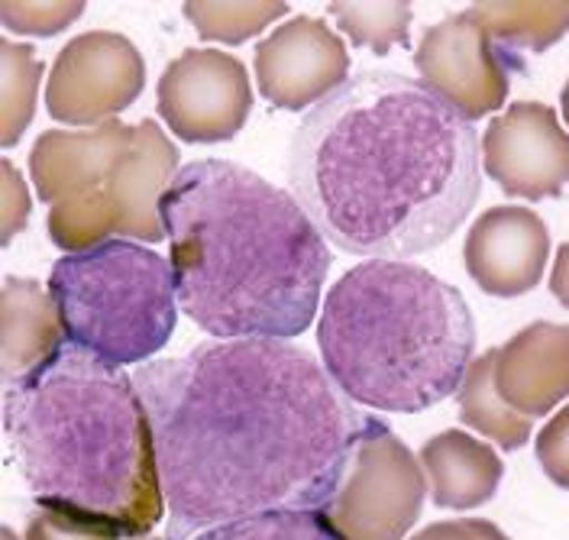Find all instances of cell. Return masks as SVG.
Here are the masks:
<instances>
[{
  "label": "cell",
  "instance_id": "cell-1",
  "mask_svg": "<svg viewBox=\"0 0 569 540\" xmlns=\"http://www.w3.org/2000/svg\"><path fill=\"white\" fill-rule=\"evenodd\" d=\"M159 453L169 540L266 511L323 508L366 424L284 340L201 343L133 372Z\"/></svg>",
  "mask_w": 569,
  "mask_h": 540
},
{
  "label": "cell",
  "instance_id": "cell-2",
  "mask_svg": "<svg viewBox=\"0 0 569 540\" xmlns=\"http://www.w3.org/2000/svg\"><path fill=\"white\" fill-rule=\"evenodd\" d=\"M288 179L330 243L401 259L460 230L482 191V146L421 81L362 72L298 123Z\"/></svg>",
  "mask_w": 569,
  "mask_h": 540
},
{
  "label": "cell",
  "instance_id": "cell-3",
  "mask_svg": "<svg viewBox=\"0 0 569 540\" xmlns=\"http://www.w3.org/2000/svg\"><path fill=\"white\" fill-rule=\"evenodd\" d=\"M178 308L220 340H288L320 308L330 250L272 181L227 159L178 169L162 198Z\"/></svg>",
  "mask_w": 569,
  "mask_h": 540
},
{
  "label": "cell",
  "instance_id": "cell-4",
  "mask_svg": "<svg viewBox=\"0 0 569 540\" xmlns=\"http://www.w3.org/2000/svg\"><path fill=\"white\" fill-rule=\"evenodd\" d=\"M3 431L39 508L113 538H146L166 508L156 433L133 376L74 343L7 386Z\"/></svg>",
  "mask_w": 569,
  "mask_h": 540
},
{
  "label": "cell",
  "instance_id": "cell-5",
  "mask_svg": "<svg viewBox=\"0 0 569 540\" xmlns=\"http://www.w3.org/2000/svg\"><path fill=\"white\" fill-rule=\"evenodd\" d=\"M318 347L350 401L418 414L460 392L476 321L460 291L433 272L405 259H369L333 282Z\"/></svg>",
  "mask_w": 569,
  "mask_h": 540
},
{
  "label": "cell",
  "instance_id": "cell-6",
  "mask_svg": "<svg viewBox=\"0 0 569 540\" xmlns=\"http://www.w3.org/2000/svg\"><path fill=\"white\" fill-rule=\"evenodd\" d=\"M49 294L62 314L69 343L110 362H152L178 321L172 259L133 240H107L52 266Z\"/></svg>",
  "mask_w": 569,
  "mask_h": 540
},
{
  "label": "cell",
  "instance_id": "cell-7",
  "mask_svg": "<svg viewBox=\"0 0 569 540\" xmlns=\"http://www.w3.org/2000/svg\"><path fill=\"white\" fill-rule=\"evenodd\" d=\"M176 176V143L156 120H142L94 198L49 208V240L69 256L94 250L107 240L159 243L166 237L162 198Z\"/></svg>",
  "mask_w": 569,
  "mask_h": 540
},
{
  "label": "cell",
  "instance_id": "cell-8",
  "mask_svg": "<svg viewBox=\"0 0 569 540\" xmlns=\"http://www.w3.org/2000/svg\"><path fill=\"white\" fill-rule=\"evenodd\" d=\"M425 499L421 460L389 424L366 414L347 472L320 511L343 540H405L421 518Z\"/></svg>",
  "mask_w": 569,
  "mask_h": 540
},
{
  "label": "cell",
  "instance_id": "cell-9",
  "mask_svg": "<svg viewBox=\"0 0 569 540\" xmlns=\"http://www.w3.org/2000/svg\"><path fill=\"white\" fill-rule=\"evenodd\" d=\"M146 88L140 49L120 33L91 30L74 37L52 62L46 110L69 127H101L117 120Z\"/></svg>",
  "mask_w": 569,
  "mask_h": 540
},
{
  "label": "cell",
  "instance_id": "cell-10",
  "mask_svg": "<svg viewBox=\"0 0 569 540\" xmlns=\"http://www.w3.org/2000/svg\"><path fill=\"white\" fill-rule=\"evenodd\" d=\"M252 110L247 66L220 49H184L159 78V117L184 143L233 140Z\"/></svg>",
  "mask_w": 569,
  "mask_h": 540
},
{
  "label": "cell",
  "instance_id": "cell-11",
  "mask_svg": "<svg viewBox=\"0 0 569 540\" xmlns=\"http://www.w3.org/2000/svg\"><path fill=\"white\" fill-rule=\"evenodd\" d=\"M415 66L427 91L472 123L505 104L508 74L518 62L469 13H453L425 30Z\"/></svg>",
  "mask_w": 569,
  "mask_h": 540
},
{
  "label": "cell",
  "instance_id": "cell-12",
  "mask_svg": "<svg viewBox=\"0 0 569 540\" xmlns=\"http://www.w3.org/2000/svg\"><path fill=\"white\" fill-rule=\"evenodd\" d=\"M482 166L511 198H557L569 184V133L553 108L518 101L489 123Z\"/></svg>",
  "mask_w": 569,
  "mask_h": 540
},
{
  "label": "cell",
  "instance_id": "cell-13",
  "mask_svg": "<svg viewBox=\"0 0 569 540\" xmlns=\"http://www.w3.org/2000/svg\"><path fill=\"white\" fill-rule=\"evenodd\" d=\"M350 52L323 20L291 17L256 49L259 94L279 110H315L350 78Z\"/></svg>",
  "mask_w": 569,
  "mask_h": 540
},
{
  "label": "cell",
  "instance_id": "cell-14",
  "mask_svg": "<svg viewBox=\"0 0 569 540\" xmlns=\"http://www.w3.org/2000/svg\"><path fill=\"white\" fill-rule=\"evenodd\" d=\"M550 259V230L531 208H492L479 217L462 247L469 279L496 298H518L540 286Z\"/></svg>",
  "mask_w": 569,
  "mask_h": 540
},
{
  "label": "cell",
  "instance_id": "cell-15",
  "mask_svg": "<svg viewBox=\"0 0 569 540\" xmlns=\"http://www.w3.org/2000/svg\"><path fill=\"white\" fill-rule=\"evenodd\" d=\"M133 133L137 123L123 120H107L91 130H46L30 152L36 194L49 208L94 198Z\"/></svg>",
  "mask_w": 569,
  "mask_h": 540
},
{
  "label": "cell",
  "instance_id": "cell-16",
  "mask_svg": "<svg viewBox=\"0 0 569 540\" xmlns=\"http://www.w3.org/2000/svg\"><path fill=\"white\" fill-rule=\"evenodd\" d=\"M496 386L528 418L553 411L569 398V327L537 321L498 347Z\"/></svg>",
  "mask_w": 569,
  "mask_h": 540
},
{
  "label": "cell",
  "instance_id": "cell-17",
  "mask_svg": "<svg viewBox=\"0 0 569 540\" xmlns=\"http://www.w3.org/2000/svg\"><path fill=\"white\" fill-rule=\"evenodd\" d=\"M0 376L3 386H17L30 379L49 360H56L69 333L62 324V314L52 301L49 289H42L36 279H3L0 294Z\"/></svg>",
  "mask_w": 569,
  "mask_h": 540
},
{
  "label": "cell",
  "instance_id": "cell-18",
  "mask_svg": "<svg viewBox=\"0 0 569 540\" xmlns=\"http://www.w3.org/2000/svg\"><path fill=\"white\" fill-rule=\"evenodd\" d=\"M421 467L427 476V492L437 508L472 511L482 508L498 492L505 463L498 460L492 443H482L466 431H443L421 447Z\"/></svg>",
  "mask_w": 569,
  "mask_h": 540
},
{
  "label": "cell",
  "instance_id": "cell-19",
  "mask_svg": "<svg viewBox=\"0 0 569 540\" xmlns=\"http://www.w3.org/2000/svg\"><path fill=\"white\" fill-rule=\"evenodd\" d=\"M460 421L489 437L501 450H521L533 433V418L515 411L496 386V350L469 362L460 386Z\"/></svg>",
  "mask_w": 569,
  "mask_h": 540
},
{
  "label": "cell",
  "instance_id": "cell-20",
  "mask_svg": "<svg viewBox=\"0 0 569 540\" xmlns=\"http://www.w3.org/2000/svg\"><path fill=\"white\" fill-rule=\"evenodd\" d=\"M466 13L515 62V49L543 52L569 33V3H472Z\"/></svg>",
  "mask_w": 569,
  "mask_h": 540
},
{
  "label": "cell",
  "instance_id": "cell-21",
  "mask_svg": "<svg viewBox=\"0 0 569 540\" xmlns=\"http://www.w3.org/2000/svg\"><path fill=\"white\" fill-rule=\"evenodd\" d=\"M42 62L30 46L0 42V146L10 149L33 123Z\"/></svg>",
  "mask_w": 569,
  "mask_h": 540
},
{
  "label": "cell",
  "instance_id": "cell-22",
  "mask_svg": "<svg viewBox=\"0 0 569 540\" xmlns=\"http://www.w3.org/2000/svg\"><path fill=\"white\" fill-rule=\"evenodd\" d=\"M284 13H288V3H272V0H237V3L194 0V3H184V17L198 37L211 39V42H230V46L262 33L269 23L282 20Z\"/></svg>",
  "mask_w": 569,
  "mask_h": 540
},
{
  "label": "cell",
  "instance_id": "cell-23",
  "mask_svg": "<svg viewBox=\"0 0 569 540\" xmlns=\"http://www.w3.org/2000/svg\"><path fill=\"white\" fill-rule=\"evenodd\" d=\"M327 13L356 46L372 49L376 56H389L395 46H408L411 3L379 0V3H327Z\"/></svg>",
  "mask_w": 569,
  "mask_h": 540
},
{
  "label": "cell",
  "instance_id": "cell-24",
  "mask_svg": "<svg viewBox=\"0 0 569 540\" xmlns=\"http://www.w3.org/2000/svg\"><path fill=\"white\" fill-rule=\"evenodd\" d=\"M191 540H343L320 508L266 511L208 528Z\"/></svg>",
  "mask_w": 569,
  "mask_h": 540
},
{
  "label": "cell",
  "instance_id": "cell-25",
  "mask_svg": "<svg viewBox=\"0 0 569 540\" xmlns=\"http://www.w3.org/2000/svg\"><path fill=\"white\" fill-rule=\"evenodd\" d=\"M84 13L81 0H27V3H0V20L10 33L56 37Z\"/></svg>",
  "mask_w": 569,
  "mask_h": 540
},
{
  "label": "cell",
  "instance_id": "cell-26",
  "mask_svg": "<svg viewBox=\"0 0 569 540\" xmlns=\"http://www.w3.org/2000/svg\"><path fill=\"white\" fill-rule=\"evenodd\" d=\"M537 460L553 486L569 489V404L560 408L543 424V431L537 433Z\"/></svg>",
  "mask_w": 569,
  "mask_h": 540
},
{
  "label": "cell",
  "instance_id": "cell-27",
  "mask_svg": "<svg viewBox=\"0 0 569 540\" xmlns=\"http://www.w3.org/2000/svg\"><path fill=\"white\" fill-rule=\"evenodd\" d=\"M0 176H3V208H0V220H3V247L23 230L27 217H30V191H27V181L20 179V172L13 169L10 159L0 162Z\"/></svg>",
  "mask_w": 569,
  "mask_h": 540
},
{
  "label": "cell",
  "instance_id": "cell-28",
  "mask_svg": "<svg viewBox=\"0 0 569 540\" xmlns=\"http://www.w3.org/2000/svg\"><path fill=\"white\" fill-rule=\"evenodd\" d=\"M27 540H120L104 531H94L88 524H78L66 514H56V511H46L39 508L27 528Z\"/></svg>",
  "mask_w": 569,
  "mask_h": 540
},
{
  "label": "cell",
  "instance_id": "cell-29",
  "mask_svg": "<svg viewBox=\"0 0 569 540\" xmlns=\"http://www.w3.org/2000/svg\"><path fill=\"white\" fill-rule=\"evenodd\" d=\"M411 540H508V534L482 518H460V521H437Z\"/></svg>",
  "mask_w": 569,
  "mask_h": 540
},
{
  "label": "cell",
  "instance_id": "cell-30",
  "mask_svg": "<svg viewBox=\"0 0 569 540\" xmlns=\"http://www.w3.org/2000/svg\"><path fill=\"white\" fill-rule=\"evenodd\" d=\"M550 291H553V298L569 311V243H563L557 250L553 272H550Z\"/></svg>",
  "mask_w": 569,
  "mask_h": 540
},
{
  "label": "cell",
  "instance_id": "cell-31",
  "mask_svg": "<svg viewBox=\"0 0 569 540\" xmlns=\"http://www.w3.org/2000/svg\"><path fill=\"white\" fill-rule=\"evenodd\" d=\"M560 101H563V117H567V123H569V81L563 84V94H560Z\"/></svg>",
  "mask_w": 569,
  "mask_h": 540
},
{
  "label": "cell",
  "instance_id": "cell-32",
  "mask_svg": "<svg viewBox=\"0 0 569 540\" xmlns=\"http://www.w3.org/2000/svg\"><path fill=\"white\" fill-rule=\"evenodd\" d=\"M0 538H3V540H17V534H13L10 528H3V531H0Z\"/></svg>",
  "mask_w": 569,
  "mask_h": 540
},
{
  "label": "cell",
  "instance_id": "cell-33",
  "mask_svg": "<svg viewBox=\"0 0 569 540\" xmlns=\"http://www.w3.org/2000/svg\"><path fill=\"white\" fill-rule=\"evenodd\" d=\"M142 540H152V538H142Z\"/></svg>",
  "mask_w": 569,
  "mask_h": 540
}]
</instances>
